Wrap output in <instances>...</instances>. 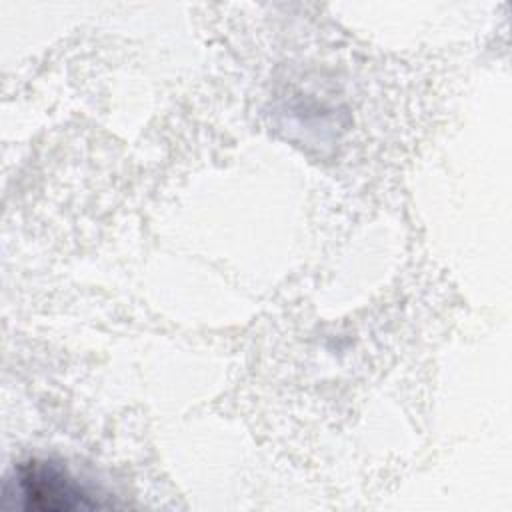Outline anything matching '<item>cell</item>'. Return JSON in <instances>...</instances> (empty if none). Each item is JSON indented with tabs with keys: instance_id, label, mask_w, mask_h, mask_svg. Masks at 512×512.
<instances>
[{
	"instance_id": "6da1fadb",
	"label": "cell",
	"mask_w": 512,
	"mask_h": 512,
	"mask_svg": "<svg viewBox=\"0 0 512 512\" xmlns=\"http://www.w3.org/2000/svg\"><path fill=\"white\" fill-rule=\"evenodd\" d=\"M14 492L28 508L42 512H68L96 506L90 494L60 464L48 460H30L18 466Z\"/></svg>"
}]
</instances>
